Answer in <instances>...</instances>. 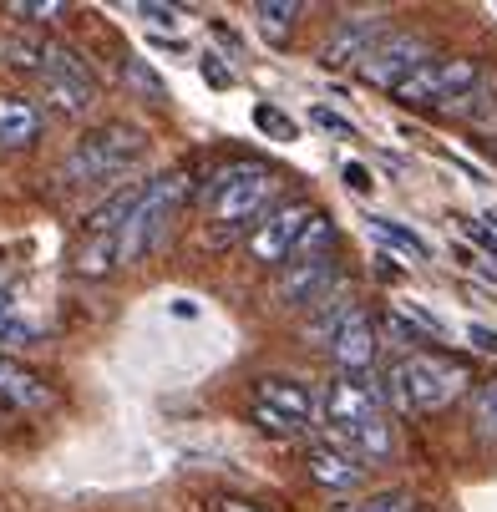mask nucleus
Masks as SVG:
<instances>
[{"mask_svg":"<svg viewBox=\"0 0 497 512\" xmlns=\"http://www.w3.org/2000/svg\"><path fill=\"white\" fill-rule=\"evenodd\" d=\"M320 416H325L330 442L355 452L361 462H386L396 452V431L381 406V386L366 376H335L320 396Z\"/></svg>","mask_w":497,"mask_h":512,"instance_id":"obj_1","label":"nucleus"},{"mask_svg":"<svg viewBox=\"0 0 497 512\" xmlns=\"http://www.w3.org/2000/svg\"><path fill=\"white\" fill-rule=\"evenodd\" d=\"M279 198V173L269 163H234L203 193V218L219 229V244H229L234 234H249V224L259 229L274 213Z\"/></svg>","mask_w":497,"mask_h":512,"instance_id":"obj_2","label":"nucleus"},{"mask_svg":"<svg viewBox=\"0 0 497 512\" xmlns=\"http://www.w3.org/2000/svg\"><path fill=\"white\" fill-rule=\"evenodd\" d=\"M467 386H472L467 365L452 355H437V350H416V355L396 360L386 376V396L396 401V411H442L457 396H467Z\"/></svg>","mask_w":497,"mask_h":512,"instance_id":"obj_3","label":"nucleus"},{"mask_svg":"<svg viewBox=\"0 0 497 512\" xmlns=\"http://www.w3.org/2000/svg\"><path fill=\"white\" fill-rule=\"evenodd\" d=\"M183 193H188L183 173H158L148 183L142 203L132 208V218L117 229V259L122 264H137V259H148L153 249H163V239L173 234V218L183 208Z\"/></svg>","mask_w":497,"mask_h":512,"instance_id":"obj_4","label":"nucleus"},{"mask_svg":"<svg viewBox=\"0 0 497 512\" xmlns=\"http://www.w3.org/2000/svg\"><path fill=\"white\" fill-rule=\"evenodd\" d=\"M142 148H148V137H142L137 127H122V122L97 127V132H87L77 148L66 153V163H61V183H66V188L107 183V178L127 173V168L142 158Z\"/></svg>","mask_w":497,"mask_h":512,"instance_id":"obj_5","label":"nucleus"},{"mask_svg":"<svg viewBox=\"0 0 497 512\" xmlns=\"http://www.w3.org/2000/svg\"><path fill=\"white\" fill-rule=\"evenodd\" d=\"M477 87H482V66L472 56H432L396 92V102H406V107H452Z\"/></svg>","mask_w":497,"mask_h":512,"instance_id":"obj_6","label":"nucleus"},{"mask_svg":"<svg viewBox=\"0 0 497 512\" xmlns=\"http://www.w3.org/2000/svg\"><path fill=\"white\" fill-rule=\"evenodd\" d=\"M36 77L46 82L51 102L71 117H82L97 107V77L87 71V61L71 51V46H41V66H36Z\"/></svg>","mask_w":497,"mask_h":512,"instance_id":"obj_7","label":"nucleus"},{"mask_svg":"<svg viewBox=\"0 0 497 512\" xmlns=\"http://www.w3.org/2000/svg\"><path fill=\"white\" fill-rule=\"evenodd\" d=\"M426 61H432V46H426L416 31H391V36L361 61V71H355V77H361L366 87H381V92H401Z\"/></svg>","mask_w":497,"mask_h":512,"instance_id":"obj_8","label":"nucleus"},{"mask_svg":"<svg viewBox=\"0 0 497 512\" xmlns=\"http://www.w3.org/2000/svg\"><path fill=\"white\" fill-rule=\"evenodd\" d=\"M254 421L269 436H300L315 421V396L300 381H284V376H264L254 386Z\"/></svg>","mask_w":497,"mask_h":512,"instance_id":"obj_9","label":"nucleus"},{"mask_svg":"<svg viewBox=\"0 0 497 512\" xmlns=\"http://www.w3.org/2000/svg\"><path fill=\"white\" fill-rule=\"evenodd\" d=\"M315 218H320V213H315L305 198H295V203H279V208L264 218V224L249 234V259L284 269V264L295 259V249H300V239L310 234Z\"/></svg>","mask_w":497,"mask_h":512,"instance_id":"obj_10","label":"nucleus"},{"mask_svg":"<svg viewBox=\"0 0 497 512\" xmlns=\"http://www.w3.org/2000/svg\"><path fill=\"white\" fill-rule=\"evenodd\" d=\"M340 284V269H335V254H315V259H290L284 269H274V284H269V295L279 305H290V310H315L330 289Z\"/></svg>","mask_w":497,"mask_h":512,"instance_id":"obj_11","label":"nucleus"},{"mask_svg":"<svg viewBox=\"0 0 497 512\" xmlns=\"http://www.w3.org/2000/svg\"><path fill=\"white\" fill-rule=\"evenodd\" d=\"M386 36H391V31H386V16H381V11H350V16L330 31V41L320 46V66H325V71H345V66L361 71V61H366Z\"/></svg>","mask_w":497,"mask_h":512,"instance_id":"obj_12","label":"nucleus"},{"mask_svg":"<svg viewBox=\"0 0 497 512\" xmlns=\"http://www.w3.org/2000/svg\"><path fill=\"white\" fill-rule=\"evenodd\" d=\"M376 350H381V335H376L371 315L361 310V315H355V320L335 335L330 360H335V371H340V376H366L371 365H376Z\"/></svg>","mask_w":497,"mask_h":512,"instance_id":"obj_13","label":"nucleus"},{"mask_svg":"<svg viewBox=\"0 0 497 512\" xmlns=\"http://www.w3.org/2000/svg\"><path fill=\"white\" fill-rule=\"evenodd\" d=\"M355 315H361V305H355V289L340 279V284L330 289V295L305 315V330H300V335H305L310 345H325V350H330V345H335V335H340Z\"/></svg>","mask_w":497,"mask_h":512,"instance_id":"obj_14","label":"nucleus"},{"mask_svg":"<svg viewBox=\"0 0 497 512\" xmlns=\"http://www.w3.org/2000/svg\"><path fill=\"white\" fill-rule=\"evenodd\" d=\"M305 467H310V477H315L325 492H355V487L366 482V462L355 457V452H345V447H335V442L310 447Z\"/></svg>","mask_w":497,"mask_h":512,"instance_id":"obj_15","label":"nucleus"},{"mask_svg":"<svg viewBox=\"0 0 497 512\" xmlns=\"http://www.w3.org/2000/svg\"><path fill=\"white\" fill-rule=\"evenodd\" d=\"M0 406H16V411H46L51 406V386L6 350H0Z\"/></svg>","mask_w":497,"mask_h":512,"instance_id":"obj_16","label":"nucleus"},{"mask_svg":"<svg viewBox=\"0 0 497 512\" xmlns=\"http://www.w3.org/2000/svg\"><path fill=\"white\" fill-rule=\"evenodd\" d=\"M41 137V112L26 97H0V148H31Z\"/></svg>","mask_w":497,"mask_h":512,"instance_id":"obj_17","label":"nucleus"},{"mask_svg":"<svg viewBox=\"0 0 497 512\" xmlns=\"http://www.w3.org/2000/svg\"><path fill=\"white\" fill-rule=\"evenodd\" d=\"M300 11H305L300 0H259L249 16H254V31L269 46H284V41H290V31H295V21H300Z\"/></svg>","mask_w":497,"mask_h":512,"instance_id":"obj_18","label":"nucleus"},{"mask_svg":"<svg viewBox=\"0 0 497 512\" xmlns=\"http://www.w3.org/2000/svg\"><path fill=\"white\" fill-rule=\"evenodd\" d=\"M467 421H472V431L482 436V442L497 447V376L467 391Z\"/></svg>","mask_w":497,"mask_h":512,"instance_id":"obj_19","label":"nucleus"},{"mask_svg":"<svg viewBox=\"0 0 497 512\" xmlns=\"http://www.w3.org/2000/svg\"><path fill=\"white\" fill-rule=\"evenodd\" d=\"M122 259H117V239L112 234H87V244H82V254H77V274H87V279H102V274H112Z\"/></svg>","mask_w":497,"mask_h":512,"instance_id":"obj_20","label":"nucleus"},{"mask_svg":"<svg viewBox=\"0 0 497 512\" xmlns=\"http://www.w3.org/2000/svg\"><path fill=\"white\" fill-rule=\"evenodd\" d=\"M371 229L391 244V249H401V254H411V259H426L432 249H426V239L416 234V229H406V224H396V218H381V213H371Z\"/></svg>","mask_w":497,"mask_h":512,"instance_id":"obj_21","label":"nucleus"},{"mask_svg":"<svg viewBox=\"0 0 497 512\" xmlns=\"http://www.w3.org/2000/svg\"><path fill=\"white\" fill-rule=\"evenodd\" d=\"M122 82H127L137 97H148V102H163V97H168L163 77H158V71L142 61V56H127V61H122Z\"/></svg>","mask_w":497,"mask_h":512,"instance_id":"obj_22","label":"nucleus"},{"mask_svg":"<svg viewBox=\"0 0 497 512\" xmlns=\"http://www.w3.org/2000/svg\"><path fill=\"white\" fill-rule=\"evenodd\" d=\"M36 345H46V335L31 325V320H21V315H0V350H36Z\"/></svg>","mask_w":497,"mask_h":512,"instance_id":"obj_23","label":"nucleus"},{"mask_svg":"<svg viewBox=\"0 0 497 512\" xmlns=\"http://www.w3.org/2000/svg\"><path fill=\"white\" fill-rule=\"evenodd\" d=\"M335 512H421V502L411 492H376L366 502H350V507H335Z\"/></svg>","mask_w":497,"mask_h":512,"instance_id":"obj_24","label":"nucleus"},{"mask_svg":"<svg viewBox=\"0 0 497 512\" xmlns=\"http://www.w3.org/2000/svg\"><path fill=\"white\" fill-rule=\"evenodd\" d=\"M254 122H259V132L264 137H279V142H295L300 132H295V122L284 117V112H274V107H254Z\"/></svg>","mask_w":497,"mask_h":512,"instance_id":"obj_25","label":"nucleus"},{"mask_svg":"<svg viewBox=\"0 0 497 512\" xmlns=\"http://www.w3.org/2000/svg\"><path fill=\"white\" fill-rule=\"evenodd\" d=\"M6 16H21V21H56L61 6H56V0H46V6H31V0H11Z\"/></svg>","mask_w":497,"mask_h":512,"instance_id":"obj_26","label":"nucleus"},{"mask_svg":"<svg viewBox=\"0 0 497 512\" xmlns=\"http://www.w3.org/2000/svg\"><path fill=\"white\" fill-rule=\"evenodd\" d=\"M310 117H315V127H325L330 137H345V142H350V137H361V132H355V122H345V117L330 112V107H315Z\"/></svg>","mask_w":497,"mask_h":512,"instance_id":"obj_27","label":"nucleus"},{"mask_svg":"<svg viewBox=\"0 0 497 512\" xmlns=\"http://www.w3.org/2000/svg\"><path fill=\"white\" fill-rule=\"evenodd\" d=\"M386 330H391L396 340H406V345H416V340H426V330H421V325H416V320H411L406 310H391V315H386Z\"/></svg>","mask_w":497,"mask_h":512,"instance_id":"obj_28","label":"nucleus"},{"mask_svg":"<svg viewBox=\"0 0 497 512\" xmlns=\"http://www.w3.org/2000/svg\"><path fill=\"white\" fill-rule=\"evenodd\" d=\"M198 71H203V82H208V87H234V71H229L219 56H213V51L198 61Z\"/></svg>","mask_w":497,"mask_h":512,"instance_id":"obj_29","label":"nucleus"},{"mask_svg":"<svg viewBox=\"0 0 497 512\" xmlns=\"http://www.w3.org/2000/svg\"><path fill=\"white\" fill-rule=\"evenodd\" d=\"M137 16L153 26H178V6H137Z\"/></svg>","mask_w":497,"mask_h":512,"instance_id":"obj_30","label":"nucleus"},{"mask_svg":"<svg viewBox=\"0 0 497 512\" xmlns=\"http://www.w3.org/2000/svg\"><path fill=\"white\" fill-rule=\"evenodd\" d=\"M345 183H350L355 193H371V188H376L371 168H361V163H345Z\"/></svg>","mask_w":497,"mask_h":512,"instance_id":"obj_31","label":"nucleus"},{"mask_svg":"<svg viewBox=\"0 0 497 512\" xmlns=\"http://www.w3.org/2000/svg\"><path fill=\"white\" fill-rule=\"evenodd\" d=\"M467 340H472L477 350H497V330H482V325H472V330H467Z\"/></svg>","mask_w":497,"mask_h":512,"instance_id":"obj_32","label":"nucleus"},{"mask_svg":"<svg viewBox=\"0 0 497 512\" xmlns=\"http://www.w3.org/2000/svg\"><path fill=\"white\" fill-rule=\"evenodd\" d=\"M219 512H259V507H254V502H224Z\"/></svg>","mask_w":497,"mask_h":512,"instance_id":"obj_33","label":"nucleus"},{"mask_svg":"<svg viewBox=\"0 0 497 512\" xmlns=\"http://www.w3.org/2000/svg\"><path fill=\"white\" fill-rule=\"evenodd\" d=\"M0 421H6V406H0Z\"/></svg>","mask_w":497,"mask_h":512,"instance_id":"obj_34","label":"nucleus"},{"mask_svg":"<svg viewBox=\"0 0 497 512\" xmlns=\"http://www.w3.org/2000/svg\"><path fill=\"white\" fill-rule=\"evenodd\" d=\"M487 218H492V224H497V213H487Z\"/></svg>","mask_w":497,"mask_h":512,"instance_id":"obj_35","label":"nucleus"}]
</instances>
